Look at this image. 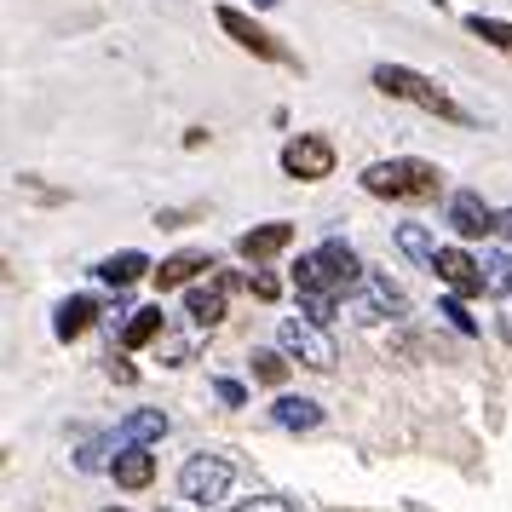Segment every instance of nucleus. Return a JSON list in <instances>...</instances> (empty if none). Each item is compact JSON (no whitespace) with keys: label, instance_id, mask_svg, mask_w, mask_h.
I'll use <instances>...</instances> for the list:
<instances>
[{"label":"nucleus","instance_id":"1","mask_svg":"<svg viewBox=\"0 0 512 512\" xmlns=\"http://www.w3.org/2000/svg\"><path fill=\"white\" fill-rule=\"evenodd\" d=\"M363 190L386 196V202H438L443 196V173L420 156H392V162H369L363 167Z\"/></svg>","mask_w":512,"mask_h":512},{"label":"nucleus","instance_id":"2","mask_svg":"<svg viewBox=\"0 0 512 512\" xmlns=\"http://www.w3.org/2000/svg\"><path fill=\"white\" fill-rule=\"evenodd\" d=\"M363 259L351 254L340 236H328L317 254H305L300 265H294V288L300 294H351V288H363Z\"/></svg>","mask_w":512,"mask_h":512},{"label":"nucleus","instance_id":"3","mask_svg":"<svg viewBox=\"0 0 512 512\" xmlns=\"http://www.w3.org/2000/svg\"><path fill=\"white\" fill-rule=\"evenodd\" d=\"M374 87L386 98H403V104H415V110H426V116H438V121H455V127H472V116H466L455 98L443 93L432 75H420L409 70V64H380L374 70Z\"/></svg>","mask_w":512,"mask_h":512},{"label":"nucleus","instance_id":"4","mask_svg":"<svg viewBox=\"0 0 512 512\" xmlns=\"http://www.w3.org/2000/svg\"><path fill=\"white\" fill-rule=\"evenodd\" d=\"M277 340H282V351H288L294 363H305V369H317V374H328L334 363H340V351H334V340H328V328L311 323L305 311L300 317H282Z\"/></svg>","mask_w":512,"mask_h":512},{"label":"nucleus","instance_id":"5","mask_svg":"<svg viewBox=\"0 0 512 512\" xmlns=\"http://www.w3.org/2000/svg\"><path fill=\"white\" fill-rule=\"evenodd\" d=\"M231 478H236V466L225 455H190L185 472H179V495L190 507H213V501H225Z\"/></svg>","mask_w":512,"mask_h":512},{"label":"nucleus","instance_id":"6","mask_svg":"<svg viewBox=\"0 0 512 512\" xmlns=\"http://www.w3.org/2000/svg\"><path fill=\"white\" fill-rule=\"evenodd\" d=\"M282 173L288 179H328L334 173V144L328 139H317V133H300V139H288L282 144Z\"/></svg>","mask_w":512,"mask_h":512},{"label":"nucleus","instance_id":"7","mask_svg":"<svg viewBox=\"0 0 512 512\" xmlns=\"http://www.w3.org/2000/svg\"><path fill=\"white\" fill-rule=\"evenodd\" d=\"M432 271H438V282L449 288V294H461V300H472V294H489L484 265H478V259L466 254V248H438Z\"/></svg>","mask_w":512,"mask_h":512},{"label":"nucleus","instance_id":"8","mask_svg":"<svg viewBox=\"0 0 512 512\" xmlns=\"http://www.w3.org/2000/svg\"><path fill=\"white\" fill-rule=\"evenodd\" d=\"M213 18H219V29L231 35L236 47H248L254 58H271V64H288V52H282V41H277V35H271V29H259L254 18H242L236 6H219Z\"/></svg>","mask_w":512,"mask_h":512},{"label":"nucleus","instance_id":"9","mask_svg":"<svg viewBox=\"0 0 512 512\" xmlns=\"http://www.w3.org/2000/svg\"><path fill=\"white\" fill-rule=\"evenodd\" d=\"M449 225L472 242V236H489L495 231V208H484V196L478 190H455L449 196Z\"/></svg>","mask_w":512,"mask_h":512},{"label":"nucleus","instance_id":"10","mask_svg":"<svg viewBox=\"0 0 512 512\" xmlns=\"http://www.w3.org/2000/svg\"><path fill=\"white\" fill-rule=\"evenodd\" d=\"M93 277L104 282V288H133V282L139 277H156V265H150V259L139 254V248H121V254H110V259H98L93 265Z\"/></svg>","mask_w":512,"mask_h":512},{"label":"nucleus","instance_id":"11","mask_svg":"<svg viewBox=\"0 0 512 512\" xmlns=\"http://www.w3.org/2000/svg\"><path fill=\"white\" fill-rule=\"evenodd\" d=\"M288 242H294V225H288V219H271V225H254V231L242 236L236 254L248 259V265H265V259H277Z\"/></svg>","mask_w":512,"mask_h":512},{"label":"nucleus","instance_id":"12","mask_svg":"<svg viewBox=\"0 0 512 512\" xmlns=\"http://www.w3.org/2000/svg\"><path fill=\"white\" fill-rule=\"evenodd\" d=\"M403 288H397V282H386L380 277V271H369V277H363V300H357V317H363V323H374V317H403Z\"/></svg>","mask_w":512,"mask_h":512},{"label":"nucleus","instance_id":"13","mask_svg":"<svg viewBox=\"0 0 512 512\" xmlns=\"http://www.w3.org/2000/svg\"><path fill=\"white\" fill-rule=\"evenodd\" d=\"M110 478H116L121 489H144L150 478H156V455H150V443H127L116 461H110Z\"/></svg>","mask_w":512,"mask_h":512},{"label":"nucleus","instance_id":"14","mask_svg":"<svg viewBox=\"0 0 512 512\" xmlns=\"http://www.w3.org/2000/svg\"><path fill=\"white\" fill-rule=\"evenodd\" d=\"M202 271H213V259L202 254V248H185V254H167L162 265H156V288H185L190 277H202Z\"/></svg>","mask_w":512,"mask_h":512},{"label":"nucleus","instance_id":"15","mask_svg":"<svg viewBox=\"0 0 512 512\" xmlns=\"http://www.w3.org/2000/svg\"><path fill=\"white\" fill-rule=\"evenodd\" d=\"M93 323H98V300H87V294H75V300H64L52 311V334L58 340H81Z\"/></svg>","mask_w":512,"mask_h":512},{"label":"nucleus","instance_id":"16","mask_svg":"<svg viewBox=\"0 0 512 512\" xmlns=\"http://www.w3.org/2000/svg\"><path fill=\"white\" fill-rule=\"evenodd\" d=\"M185 317H190L196 328H219V323H225V282L190 288V294H185Z\"/></svg>","mask_w":512,"mask_h":512},{"label":"nucleus","instance_id":"17","mask_svg":"<svg viewBox=\"0 0 512 512\" xmlns=\"http://www.w3.org/2000/svg\"><path fill=\"white\" fill-rule=\"evenodd\" d=\"M162 438H167V415L162 409H133V415L121 420L116 449H127V443H162Z\"/></svg>","mask_w":512,"mask_h":512},{"label":"nucleus","instance_id":"18","mask_svg":"<svg viewBox=\"0 0 512 512\" xmlns=\"http://www.w3.org/2000/svg\"><path fill=\"white\" fill-rule=\"evenodd\" d=\"M271 420H277L282 432H317V426H323V409H317L311 397H277Z\"/></svg>","mask_w":512,"mask_h":512},{"label":"nucleus","instance_id":"19","mask_svg":"<svg viewBox=\"0 0 512 512\" xmlns=\"http://www.w3.org/2000/svg\"><path fill=\"white\" fill-rule=\"evenodd\" d=\"M162 328H167V311H162V305H144V311H133V317H127V328H121V346L139 351V346H150V340H162Z\"/></svg>","mask_w":512,"mask_h":512},{"label":"nucleus","instance_id":"20","mask_svg":"<svg viewBox=\"0 0 512 512\" xmlns=\"http://www.w3.org/2000/svg\"><path fill=\"white\" fill-rule=\"evenodd\" d=\"M397 248L415 259V265H426V271H432V259H438V242H432L426 225H397Z\"/></svg>","mask_w":512,"mask_h":512},{"label":"nucleus","instance_id":"21","mask_svg":"<svg viewBox=\"0 0 512 512\" xmlns=\"http://www.w3.org/2000/svg\"><path fill=\"white\" fill-rule=\"evenodd\" d=\"M466 29H472L478 41H489V47H501L512 58V24H507V18H484V12H472V18H466Z\"/></svg>","mask_w":512,"mask_h":512},{"label":"nucleus","instance_id":"22","mask_svg":"<svg viewBox=\"0 0 512 512\" xmlns=\"http://www.w3.org/2000/svg\"><path fill=\"white\" fill-rule=\"evenodd\" d=\"M248 369H254L259 386H282V380H288V357H282V351H254Z\"/></svg>","mask_w":512,"mask_h":512},{"label":"nucleus","instance_id":"23","mask_svg":"<svg viewBox=\"0 0 512 512\" xmlns=\"http://www.w3.org/2000/svg\"><path fill=\"white\" fill-rule=\"evenodd\" d=\"M334 300H340V294H300V311H305V317H311V323H334V311H340V305H334Z\"/></svg>","mask_w":512,"mask_h":512},{"label":"nucleus","instance_id":"24","mask_svg":"<svg viewBox=\"0 0 512 512\" xmlns=\"http://www.w3.org/2000/svg\"><path fill=\"white\" fill-rule=\"evenodd\" d=\"M231 512H294V501H282V495H254V501H236Z\"/></svg>","mask_w":512,"mask_h":512},{"label":"nucleus","instance_id":"25","mask_svg":"<svg viewBox=\"0 0 512 512\" xmlns=\"http://www.w3.org/2000/svg\"><path fill=\"white\" fill-rule=\"evenodd\" d=\"M484 282H489V288H512V254L489 259V265H484Z\"/></svg>","mask_w":512,"mask_h":512},{"label":"nucleus","instance_id":"26","mask_svg":"<svg viewBox=\"0 0 512 512\" xmlns=\"http://www.w3.org/2000/svg\"><path fill=\"white\" fill-rule=\"evenodd\" d=\"M213 397H219L225 409H242V403H248V392H242V380H213Z\"/></svg>","mask_w":512,"mask_h":512},{"label":"nucleus","instance_id":"27","mask_svg":"<svg viewBox=\"0 0 512 512\" xmlns=\"http://www.w3.org/2000/svg\"><path fill=\"white\" fill-rule=\"evenodd\" d=\"M443 317H449V323L461 328V334H478V323H472V317H466V305H461V294H449V300H443Z\"/></svg>","mask_w":512,"mask_h":512},{"label":"nucleus","instance_id":"28","mask_svg":"<svg viewBox=\"0 0 512 512\" xmlns=\"http://www.w3.org/2000/svg\"><path fill=\"white\" fill-rule=\"evenodd\" d=\"M248 288H254V300H277V294H282V282L271 277V271H254V277H248Z\"/></svg>","mask_w":512,"mask_h":512},{"label":"nucleus","instance_id":"29","mask_svg":"<svg viewBox=\"0 0 512 512\" xmlns=\"http://www.w3.org/2000/svg\"><path fill=\"white\" fill-rule=\"evenodd\" d=\"M495 236H507V242H512V208H507V213H495Z\"/></svg>","mask_w":512,"mask_h":512},{"label":"nucleus","instance_id":"30","mask_svg":"<svg viewBox=\"0 0 512 512\" xmlns=\"http://www.w3.org/2000/svg\"><path fill=\"white\" fill-rule=\"evenodd\" d=\"M254 6H277V0H254Z\"/></svg>","mask_w":512,"mask_h":512},{"label":"nucleus","instance_id":"31","mask_svg":"<svg viewBox=\"0 0 512 512\" xmlns=\"http://www.w3.org/2000/svg\"><path fill=\"white\" fill-rule=\"evenodd\" d=\"M104 512H127V507H104Z\"/></svg>","mask_w":512,"mask_h":512},{"label":"nucleus","instance_id":"32","mask_svg":"<svg viewBox=\"0 0 512 512\" xmlns=\"http://www.w3.org/2000/svg\"><path fill=\"white\" fill-rule=\"evenodd\" d=\"M403 512H426V507H403Z\"/></svg>","mask_w":512,"mask_h":512},{"label":"nucleus","instance_id":"33","mask_svg":"<svg viewBox=\"0 0 512 512\" xmlns=\"http://www.w3.org/2000/svg\"><path fill=\"white\" fill-rule=\"evenodd\" d=\"M167 512H173V507H167Z\"/></svg>","mask_w":512,"mask_h":512},{"label":"nucleus","instance_id":"34","mask_svg":"<svg viewBox=\"0 0 512 512\" xmlns=\"http://www.w3.org/2000/svg\"><path fill=\"white\" fill-rule=\"evenodd\" d=\"M507 294H512V288H507Z\"/></svg>","mask_w":512,"mask_h":512}]
</instances>
